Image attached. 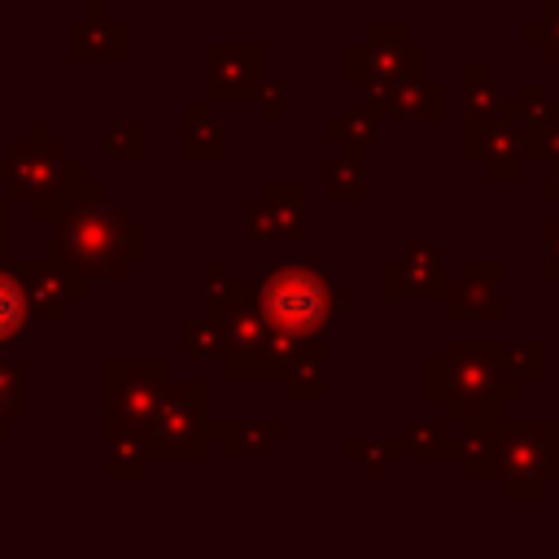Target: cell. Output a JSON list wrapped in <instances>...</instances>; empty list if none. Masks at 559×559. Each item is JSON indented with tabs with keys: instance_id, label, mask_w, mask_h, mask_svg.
Segmentation results:
<instances>
[{
	"instance_id": "obj_13",
	"label": "cell",
	"mask_w": 559,
	"mask_h": 559,
	"mask_svg": "<svg viewBox=\"0 0 559 559\" xmlns=\"http://www.w3.org/2000/svg\"><path fill=\"white\" fill-rule=\"evenodd\" d=\"M445 319H498L502 314V262L476 258L463 266V280L441 284Z\"/></svg>"
},
{
	"instance_id": "obj_12",
	"label": "cell",
	"mask_w": 559,
	"mask_h": 559,
	"mask_svg": "<svg viewBox=\"0 0 559 559\" xmlns=\"http://www.w3.org/2000/svg\"><path fill=\"white\" fill-rule=\"evenodd\" d=\"M463 140H467L463 144L467 162H476L485 179H493V183H520L524 179V153H520V140H515V127L511 122L472 118L467 114Z\"/></svg>"
},
{
	"instance_id": "obj_10",
	"label": "cell",
	"mask_w": 559,
	"mask_h": 559,
	"mask_svg": "<svg viewBox=\"0 0 559 559\" xmlns=\"http://www.w3.org/2000/svg\"><path fill=\"white\" fill-rule=\"evenodd\" d=\"M245 236L249 240H301L306 236V183L271 179L262 201L245 205Z\"/></svg>"
},
{
	"instance_id": "obj_19",
	"label": "cell",
	"mask_w": 559,
	"mask_h": 559,
	"mask_svg": "<svg viewBox=\"0 0 559 559\" xmlns=\"http://www.w3.org/2000/svg\"><path fill=\"white\" fill-rule=\"evenodd\" d=\"M31 319H35L31 293H26L17 266L0 258V349L17 345V341L26 336V328H31Z\"/></svg>"
},
{
	"instance_id": "obj_8",
	"label": "cell",
	"mask_w": 559,
	"mask_h": 559,
	"mask_svg": "<svg viewBox=\"0 0 559 559\" xmlns=\"http://www.w3.org/2000/svg\"><path fill=\"white\" fill-rule=\"evenodd\" d=\"M66 170H70V153L61 140L48 135V127L39 118L26 127V140L9 144V153L0 157V183L22 205L52 197L66 183Z\"/></svg>"
},
{
	"instance_id": "obj_14",
	"label": "cell",
	"mask_w": 559,
	"mask_h": 559,
	"mask_svg": "<svg viewBox=\"0 0 559 559\" xmlns=\"http://www.w3.org/2000/svg\"><path fill=\"white\" fill-rule=\"evenodd\" d=\"M17 266V275H22V284H26V293H31V310L35 314H44V319H66L70 310H74V301H83V280L87 275H79V271H70V266H61V262H52V258H39V262H13Z\"/></svg>"
},
{
	"instance_id": "obj_11",
	"label": "cell",
	"mask_w": 559,
	"mask_h": 559,
	"mask_svg": "<svg viewBox=\"0 0 559 559\" xmlns=\"http://www.w3.org/2000/svg\"><path fill=\"white\" fill-rule=\"evenodd\" d=\"M266 79V44H210L205 48V96L245 100Z\"/></svg>"
},
{
	"instance_id": "obj_23",
	"label": "cell",
	"mask_w": 559,
	"mask_h": 559,
	"mask_svg": "<svg viewBox=\"0 0 559 559\" xmlns=\"http://www.w3.org/2000/svg\"><path fill=\"white\" fill-rule=\"evenodd\" d=\"M153 463L148 445H144V432H131V428H109V459H105V472L118 480H135L144 476Z\"/></svg>"
},
{
	"instance_id": "obj_2",
	"label": "cell",
	"mask_w": 559,
	"mask_h": 559,
	"mask_svg": "<svg viewBox=\"0 0 559 559\" xmlns=\"http://www.w3.org/2000/svg\"><path fill=\"white\" fill-rule=\"evenodd\" d=\"M424 393L467 437H489L502 424V402L524 397V380L507 371L502 341H450L424 367Z\"/></svg>"
},
{
	"instance_id": "obj_28",
	"label": "cell",
	"mask_w": 559,
	"mask_h": 559,
	"mask_svg": "<svg viewBox=\"0 0 559 559\" xmlns=\"http://www.w3.org/2000/svg\"><path fill=\"white\" fill-rule=\"evenodd\" d=\"M183 349H188V358H197V362H214V358L223 354V328H218V319H214V314L188 319V323H183Z\"/></svg>"
},
{
	"instance_id": "obj_21",
	"label": "cell",
	"mask_w": 559,
	"mask_h": 559,
	"mask_svg": "<svg viewBox=\"0 0 559 559\" xmlns=\"http://www.w3.org/2000/svg\"><path fill=\"white\" fill-rule=\"evenodd\" d=\"M210 437L227 450V459H249V454H262L271 441H280L284 437V424H271V419H231V424L210 428Z\"/></svg>"
},
{
	"instance_id": "obj_3",
	"label": "cell",
	"mask_w": 559,
	"mask_h": 559,
	"mask_svg": "<svg viewBox=\"0 0 559 559\" xmlns=\"http://www.w3.org/2000/svg\"><path fill=\"white\" fill-rule=\"evenodd\" d=\"M205 306L223 328V362L231 380H280L293 345L301 336H284L266 323L253 284H240L227 275L218 258L205 262Z\"/></svg>"
},
{
	"instance_id": "obj_27",
	"label": "cell",
	"mask_w": 559,
	"mask_h": 559,
	"mask_svg": "<svg viewBox=\"0 0 559 559\" xmlns=\"http://www.w3.org/2000/svg\"><path fill=\"white\" fill-rule=\"evenodd\" d=\"M105 153L114 162H144L148 157V127L140 118H114L105 127Z\"/></svg>"
},
{
	"instance_id": "obj_5",
	"label": "cell",
	"mask_w": 559,
	"mask_h": 559,
	"mask_svg": "<svg viewBox=\"0 0 559 559\" xmlns=\"http://www.w3.org/2000/svg\"><path fill=\"white\" fill-rule=\"evenodd\" d=\"M489 450L493 480H502L511 498H542L546 480L559 476V424L550 419L498 424L489 432Z\"/></svg>"
},
{
	"instance_id": "obj_29",
	"label": "cell",
	"mask_w": 559,
	"mask_h": 559,
	"mask_svg": "<svg viewBox=\"0 0 559 559\" xmlns=\"http://www.w3.org/2000/svg\"><path fill=\"white\" fill-rule=\"evenodd\" d=\"M502 362L511 376H520L524 384L546 376V345L542 341H502Z\"/></svg>"
},
{
	"instance_id": "obj_6",
	"label": "cell",
	"mask_w": 559,
	"mask_h": 559,
	"mask_svg": "<svg viewBox=\"0 0 559 559\" xmlns=\"http://www.w3.org/2000/svg\"><path fill=\"white\" fill-rule=\"evenodd\" d=\"M415 74H424V44L406 39L397 22H376L345 48V79L362 83L371 100H384L389 87Z\"/></svg>"
},
{
	"instance_id": "obj_31",
	"label": "cell",
	"mask_w": 559,
	"mask_h": 559,
	"mask_svg": "<svg viewBox=\"0 0 559 559\" xmlns=\"http://www.w3.org/2000/svg\"><path fill=\"white\" fill-rule=\"evenodd\" d=\"M524 39H537L542 52H546L550 61H559V9H550V13L542 17V26H537V22H524Z\"/></svg>"
},
{
	"instance_id": "obj_32",
	"label": "cell",
	"mask_w": 559,
	"mask_h": 559,
	"mask_svg": "<svg viewBox=\"0 0 559 559\" xmlns=\"http://www.w3.org/2000/svg\"><path fill=\"white\" fill-rule=\"evenodd\" d=\"M258 100H262V114L271 118V122H284V105H288V96H284V83H271V79H262L258 83V92H253Z\"/></svg>"
},
{
	"instance_id": "obj_4",
	"label": "cell",
	"mask_w": 559,
	"mask_h": 559,
	"mask_svg": "<svg viewBox=\"0 0 559 559\" xmlns=\"http://www.w3.org/2000/svg\"><path fill=\"white\" fill-rule=\"evenodd\" d=\"M266 323L284 336H319L341 319V288L319 262H271L253 284Z\"/></svg>"
},
{
	"instance_id": "obj_26",
	"label": "cell",
	"mask_w": 559,
	"mask_h": 559,
	"mask_svg": "<svg viewBox=\"0 0 559 559\" xmlns=\"http://www.w3.org/2000/svg\"><path fill=\"white\" fill-rule=\"evenodd\" d=\"M22 380H26V362H22V358H9V354L0 349V437H9V428L26 419Z\"/></svg>"
},
{
	"instance_id": "obj_17",
	"label": "cell",
	"mask_w": 559,
	"mask_h": 559,
	"mask_svg": "<svg viewBox=\"0 0 559 559\" xmlns=\"http://www.w3.org/2000/svg\"><path fill=\"white\" fill-rule=\"evenodd\" d=\"M284 393L293 402H319L328 393V354L319 345V336H301L284 362Z\"/></svg>"
},
{
	"instance_id": "obj_22",
	"label": "cell",
	"mask_w": 559,
	"mask_h": 559,
	"mask_svg": "<svg viewBox=\"0 0 559 559\" xmlns=\"http://www.w3.org/2000/svg\"><path fill=\"white\" fill-rule=\"evenodd\" d=\"M380 118H384V105L380 100H367V105H354L341 118H332L323 127V135L336 140V144H345V148H362V144H371L380 135Z\"/></svg>"
},
{
	"instance_id": "obj_34",
	"label": "cell",
	"mask_w": 559,
	"mask_h": 559,
	"mask_svg": "<svg viewBox=\"0 0 559 559\" xmlns=\"http://www.w3.org/2000/svg\"><path fill=\"white\" fill-rule=\"evenodd\" d=\"M542 192H546V201L559 205V162H550V175H546V188Z\"/></svg>"
},
{
	"instance_id": "obj_25",
	"label": "cell",
	"mask_w": 559,
	"mask_h": 559,
	"mask_svg": "<svg viewBox=\"0 0 559 559\" xmlns=\"http://www.w3.org/2000/svg\"><path fill=\"white\" fill-rule=\"evenodd\" d=\"M402 445H406V454H419V459H459L463 454V441H454L441 419L406 424L402 428Z\"/></svg>"
},
{
	"instance_id": "obj_38",
	"label": "cell",
	"mask_w": 559,
	"mask_h": 559,
	"mask_svg": "<svg viewBox=\"0 0 559 559\" xmlns=\"http://www.w3.org/2000/svg\"><path fill=\"white\" fill-rule=\"evenodd\" d=\"M148 4H170V0H148Z\"/></svg>"
},
{
	"instance_id": "obj_9",
	"label": "cell",
	"mask_w": 559,
	"mask_h": 559,
	"mask_svg": "<svg viewBox=\"0 0 559 559\" xmlns=\"http://www.w3.org/2000/svg\"><path fill=\"white\" fill-rule=\"evenodd\" d=\"M166 362L162 358H114L105 367V406H109V428H131L144 432L162 389H166Z\"/></svg>"
},
{
	"instance_id": "obj_16",
	"label": "cell",
	"mask_w": 559,
	"mask_h": 559,
	"mask_svg": "<svg viewBox=\"0 0 559 559\" xmlns=\"http://www.w3.org/2000/svg\"><path fill=\"white\" fill-rule=\"evenodd\" d=\"M66 52H70V61H87V57L122 61V57H127V26H122V22H109L105 4H92L87 17L70 22V31H66Z\"/></svg>"
},
{
	"instance_id": "obj_35",
	"label": "cell",
	"mask_w": 559,
	"mask_h": 559,
	"mask_svg": "<svg viewBox=\"0 0 559 559\" xmlns=\"http://www.w3.org/2000/svg\"><path fill=\"white\" fill-rule=\"evenodd\" d=\"M546 162H559V122H550L546 131Z\"/></svg>"
},
{
	"instance_id": "obj_30",
	"label": "cell",
	"mask_w": 559,
	"mask_h": 559,
	"mask_svg": "<svg viewBox=\"0 0 559 559\" xmlns=\"http://www.w3.org/2000/svg\"><path fill=\"white\" fill-rule=\"evenodd\" d=\"M406 454V445L402 441H345V459H354V463H362L367 467V476H384L389 472V463H397Z\"/></svg>"
},
{
	"instance_id": "obj_15",
	"label": "cell",
	"mask_w": 559,
	"mask_h": 559,
	"mask_svg": "<svg viewBox=\"0 0 559 559\" xmlns=\"http://www.w3.org/2000/svg\"><path fill=\"white\" fill-rule=\"evenodd\" d=\"M441 271H445V253L432 240H411L397 258H389L384 293L389 297H437L441 293Z\"/></svg>"
},
{
	"instance_id": "obj_33",
	"label": "cell",
	"mask_w": 559,
	"mask_h": 559,
	"mask_svg": "<svg viewBox=\"0 0 559 559\" xmlns=\"http://www.w3.org/2000/svg\"><path fill=\"white\" fill-rule=\"evenodd\" d=\"M542 266H546V275L559 284V223H546L542 227Z\"/></svg>"
},
{
	"instance_id": "obj_37",
	"label": "cell",
	"mask_w": 559,
	"mask_h": 559,
	"mask_svg": "<svg viewBox=\"0 0 559 559\" xmlns=\"http://www.w3.org/2000/svg\"><path fill=\"white\" fill-rule=\"evenodd\" d=\"M550 9H559V0H546V13H550Z\"/></svg>"
},
{
	"instance_id": "obj_1",
	"label": "cell",
	"mask_w": 559,
	"mask_h": 559,
	"mask_svg": "<svg viewBox=\"0 0 559 559\" xmlns=\"http://www.w3.org/2000/svg\"><path fill=\"white\" fill-rule=\"evenodd\" d=\"M26 218L52 223L48 258L79 275L122 280L127 262H140L148 253V227L118 210L105 197V183L92 179L79 162H70L66 183L52 197L26 205Z\"/></svg>"
},
{
	"instance_id": "obj_18",
	"label": "cell",
	"mask_w": 559,
	"mask_h": 559,
	"mask_svg": "<svg viewBox=\"0 0 559 559\" xmlns=\"http://www.w3.org/2000/svg\"><path fill=\"white\" fill-rule=\"evenodd\" d=\"M441 100H445V87L432 83L428 74H415V79H402L397 87H389L380 105H384L393 118H402V122H432V118H441V109H445Z\"/></svg>"
},
{
	"instance_id": "obj_24",
	"label": "cell",
	"mask_w": 559,
	"mask_h": 559,
	"mask_svg": "<svg viewBox=\"0 0 559 559\" xmlns=\"http://www.w3.org/2000/svg\"><path fill=\"white\" fill-rule=\"evenodd\" d=\"M323 192L328 201L336 205H354L367 197V166L358 157V148H345V157H336L328 170H323Z\"/></svg>"
},
{
	"instance_id": "obj_7",
	"label": "cell",
	"mask_w": 559,
	"mask_h": 559,
	"mask_svg": "<svg viewBox=\"0 0 559 559\" xmlns=\"http://www.w3.org/2000/svg\"><path fill=\"white\" fill-rule=\"evenodd\" d=\"M153 459H201L210 450V415L201 380H166L162 402L144 428Z\"/></svg>"
},
{
	"instance_id": "obj_36",
	"label": "cell",
	"mask_w": 559,
	"mask_h": 559,
	"mask_svg": "<svg viewBox=\"0 0 559 559\" xmlns=\"http://www.w3.org/2000/svg\"><path fill=\"white\" fill-rule=\"evenodd\" d=\"M4 231H9V218H4V205H0V258H4Z\"/></svg>"
},
{
	"instance_id": "obj_20",
	"label": "cell",
	"mask_w": 559,
	"mask_h": 559,
	"mask_svg": "<svg viewBox=\"0 0 559 559\" xmlns=\"http://www.w3.org/2000/svg\"><path fill=\"white\" fill-rule=\"evenodd\" d=\"M183 148L192 162H223L227 157V127L205 109V100L183 109Z\"/></svg>"
}]
</instances>
